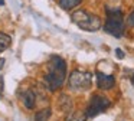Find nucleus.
<instances>
[{
	"label": "nucleus",
	"mask_w": 134,
	"mask_h": 121,
	"mask_svg": "<svg viewBox=\"0 0 134 121\" xmlns=\"http://www.w3.org/2000/svg\"><path fill=\"white\" fill-rule=\"evenodd\" d=\"M4 81H3V76H0V95H3V91H4Z\"/></svg>",
	"instance_id": "2eb2a0df"
},
{
	"label": "nucleus",
	"mask_w": 134,
	"mask_h": 121,
	"mask_svg": "<svg viewBox=\"0 0 134 121\" xmlns=\"http://www.w3.org/2000/svg\"><path fill=\"white\" fill-rule=\"evenodd\" d=\"M95 75H97V85L102 91H108V89H111L115 85V78L113 75H107V74L99 72V71H97Z\"/></svg>",
	"instance_id": "423d86ee"
},
{
	"label": "nucleus",
	"mask_w": 134,
	"mask_h": 121,
	"mask_svg": "<svg viewBox=\"0 0 134 121\" xmlns=\"http://www.w3.org/2000/svg\"><path fill=\"white\" fill-rule=\"evenodd\" d=\"M110 105H111V102L108 98L102 97V95H92L90 102H88V107H87V111L85 112H87V115L90 118H94L97 115H99L101 112H104Z\"/></svg>",
	"instance_id": "39448f33"
},
{
	"label": "nucleus",
	"mask_w": 134,
	"mask_h": 121,
	"mask_svg": "<svg viewBox=\"0 0 134 121\" xmlns=\"http://www.w3.org/2000/svg\"><path fill=\"white\" fill-rule=\"evenodd\" d=\"M131 82H133V85H134V75H133V78H131Z\"/></svg>",
	"instance_id": "f3484780"
},
{
	"label": "nucleus",
	"mask_w": 134,
	"mask_h": 121,
	"mask_svg": "<svg viewBox=\"0 0 134 121\" xmlns=\"http://www.w3.org/2000/svg\"><path fill=\"white\" fill-rule=\"evenodd\" d=\"M107 20L104 25V32L114 37H121L124 33V16L121 9L118 7H105Z\"/></svg>",
	"instance_id": "f03ea898"
},
{
	"label": "nucleus",
	"mask_w": 134,
	"mask_h": 121,
	"mask_svg": "<svg viewBox=\"0 0 134 121\" xmlns=\"http://www.w3.org/2000/svg\"><path fill=\"white\" fill-rule=\"evenodd\" d=\"M88 118L87 112H81V111H69L66 114L64 121H85Z\"/></svg>",
	"instance_id": "6e6552de"
},
{
	"label": "nucleus",
	"mask_w": 134,
	"mask_h": 121,
	"mask_svg": "<svg viewBox=\"0 0 134 121\" xmlns=\"http://www.w3.org/2000/svg\"><path fill=\"white\" fill-rule=\"evenodd\" d=\"M127 25L130 26V28H134V10L127 16Z\"/></svg>",
	"instance_id": "ddd939ff"
},
{
	"label": "nucleus",
	"mask_w": 134,
	"mask_h": 121,
	"mask_svg": "<svg viewBox=\"0 0 134 121\" xmlns=\"http://www.w3.org/2000/svg\"><path fill=\"white\" fill-rule=\"evenodd\" d=\"M61 107H62V109L64 111H66V112H69V111H72V101H71V98L68 97V95H61Z\"/></svg>",
	"instance_id": "f8f14e48"
},
{
	"label": "nucleus",
	"mask_w": 134,
	"mask_h": 121,
	"mask_svg": "<svg viewBox=\"0 0 134 121\" xmlns=\"http://www.w3.org/2000/svg\"><path fill=\"white\" fill-rule=\"evenodd\" d=\"M81 2L82 0H59V7H62L64 10H71L78 4H81Z\"/></svg>",
	"instance_id": "1a4fd4ad"
},
{
	"label": "nucleus",
	"mask_w": 134,
	"mask_h": 121,
	"mask_svg": "<svg viewBox=\"0 0 134 121\" xmlns=\"http://www.w3.org/2000/svg\"><path fill=\"white\" fill-rule=\"evenodd\" d=\"M51 114H52L51 108H43V109H41V111H38V112L35 114L33 121H46L48 118L51 117Z\"/></svg>",
	"instance_id": "9d476101"
},
{
	"label": "nucleus",
	"mask_w": 134,
	"mask_h": 121,
	"mask_svg": "<svg viewBox=\"0 0 134 121\" xmlns=\"http://www.w3.org/2000/svg\"><path fill=\"white\" fill-rule=\"evenodd\" d=\"M115 55H117V58H118V59H122V58H124V52H122L121 49H118V48L115 49Z\"/></svg>",
	"instance_id": "4468645a"
},
{
	"label": "nucleus",
	"mask_w": 134,
	"mask_h": 121,
	"mask_svg": "<svg viewBox=\"0 0 134 121\" xmlns=\"http://www.w3.org/2000/svg\"><path fill=\"white\" fill-rule=\"evenodd\" d=\"M71 19H72V22L75 23L79 29L87 30V32H97L101 28V19H99L98 16H95V14L90 13V12L82 10V9L74 12Z\"/></svg>",
	"instance_id": "7ed1b4c3"
},
{
	"label": "nucleus",
	"mask_w": 134,
	"mask_h": 121,
	"mask_svg": "<svg viewBox=\"0 0 134 121\" xmlns=\"http://www.w3.org/2000/svg\"><path fill=\"white\" fill-rule=\"evenodd\" d=\"M3 65H4V59L2 58V59H0V69L3 68Z\"/></svg>",
	"instance_id": "dca6fc26"
},
{
	"label": "nucleus",
	"mask_w": 134,
	"mask_h": 121,
	"mask_svg": "<svg viewBox=\"0 0 134 121\" xmlns=\"http://www.w3.org/2000/svg\"><path fill=\"white\" fill-rule=\"evenodd\" d=\"M66 78V62L58 55H52L48 63V72L43 76L45 85L51 92H55L61 88Z\"/></svg>",
	"instance_id": "f257e3e1"
},
{
	"label": "nucleus",
	"mask_w": 134,
	"mask_h": 121,
	"mask_svg": "<svg viewBox=\"0 0 134 121\" xmlns=\"http://www.w3.org/2000/svg\"><path fill=\"white\" fill-rule=\"evenodd\" d=\"M22 102H23V105L26 107L27 109H33L35 105H36V95H35V92H33L32 89H27V91L23 94V97H22Z\"/></svg>",
	"instance_id": "0eeeda50"
},
{
	"label": "nucleus",
	"mask_w": 134,
	"mask_h": 121,
	"mask_svg": "<svg viewBox=\"0 0 134 121\" xmlns=\"http://www.w3.org/2000/svg\"><path fill=\"white\" fill-rule=\"evenodd\" d=\"M10 43H12V37L9 35L3 33V32H0V52L6 51L10 46Z\"/></svg>",
	"instance_id": "9b49d317"
},
{
	"label": "nucleus",
	"mask_w": 134,
	"mask_h": 121,
	"mask_svg": "<svg viewBox=\"0 0 134 121\" xmlns=\"http://www.w3.org/2000/svg\"><path fill=\"white\" fill-rule=\"evenodd\" d=\"M92 85V75L90 72L85 71H74L69 75L68 79V86L71 91L75 92H82V91H88Z\"/></svg>",
	"instance_id": "20e7f679"
}]
</instances>
